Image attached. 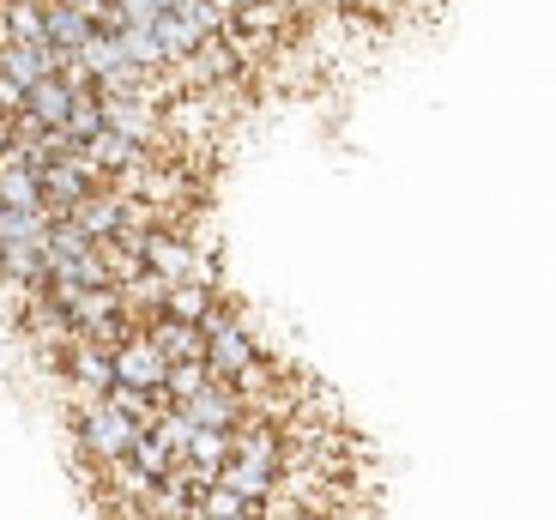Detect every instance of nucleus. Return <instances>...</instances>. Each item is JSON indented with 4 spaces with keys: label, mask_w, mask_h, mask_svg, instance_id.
I'll return each instance as SVG.
<instances>
[{
    "label": "nucleus",
    "mask_w": 556,
    "mask_h": 520,
    "mask_svg": "<svg viewBox=\"0 0 556 520\" xmlns=\"http://www.w3.org/2000/svg\"><path fill=\"white\" fill-rule=\"evenodd\" d=\"M200 339H206L200 364H206V376H212V381H224V388H230L237 376H249V369L266 357V352H261V339L249 333V321H242V315L230 309V303H212L206 321H200Z\"/></svg>",
    "instance_id": "nucleus-1"
},
{
    "label": "nucleus",
    "mask_w": 556,
    "mask_h": 520,
    "mask_svg": "<svg viewBox=\"0 0 556 520\" xmlns=\"http://www.w3.org/2000/svg\"><path fill=\"white\" fill-rule=\"evenodd\" d=\"M134 249H139V267L152 272V279H164V284H212V254L200 249L194 237H181V230L152 225V230H139L134 237Z\"/></svg>",
    "instance_id": "nucleus-2"
},
{
    "label": "nucleus",
    "mask_w": 556,
    "mask_h": 520,
    "mask_svg": "<svg viewBox=\"0 0 556 520\" xmlns=\"http://www.w3.org/2000/svg\"><path fill=\"white\" fill-rule=\"evenodd\" d=\"M73 436H79V454L91 466H115V460H127L134 454V442L146 436L134 418H122V411L110 406V399H91V406H79L73 411Z\"/></svg>",
    "instance_id": "nucleus-3"
},
{
    "label": "nucleus",
    "mask_w": 556,
    "mask_h": 520,
    "mask_svg": "<svg viewBox=\"0 0 556 520\" xmlns=\"http://www.w3.org/2000/svg\"><path fill=\"white\" fill-rule=\"evenodd\" d=\"M37 188H42V212H49V218H67L85 194H98L103 176L91 169V157H85V145H79V152L55 157V164H42L37 169Z\"/></svg>",
    "instance_id": "nucleus-4"
},
{
    "label": "nucleus",
    "mask_w": 556,
    "mask_h": 520,
    "mask_svg": "<svg viewBox=\"0 0 556 520\" xmlns=\"http://www.w3.org/2000/svg\"><path fill=\"white\" fill-rule=\"evenodd\" d=\"M110 369H115V388H127V394H146V399H164L169 364L157 357V345L146 339V327H134V333L115 345V352H110Z\"/></svg>",
    "instance_id": "nucleus-5"
},
{
    "label": "nucleus",
    "mask_w": 556,
    "mask_h": 520,
    "mask_svg": "<svg viewBox=\"0 0 556 520\" xmlns=\"http://www.w3.org/2000/svg\"><path fill=\"white\" fill-rule=\"evenodd\" d=\"M61 376H67V388H73V411L91 406V399H110V388H115L110 345H91V339L73 333V345L61 352Z\"/></svg>",
    "instance_id": "nucleus-6"
},
{
    "label": "nucleus",
    "mask_w": 556,
    "mask_h": 520,
    "mask_svg": "<svg viewBox=\"0 0 556 520\" xmlns=\"http://www.w3.org/2000/svg\"><path fill=\"white\" fill-rule=\"evenodd\" d=\"M67 225L79 230L85 242H122V225H127V194H115V188H98V194H85L79 206L67 212Z\"/></svg>",
    "instance_id": "nucleus-7"
},
{
    "label": "nucleus",
    "mask_w": 556,
    "mask_h": 520,
    "mask_svg": "<svg viewBox=\"0 0 556 520\" xmlns=\"http://www.w3.org/2000/svg\"><path fill=\"white\" fill-rule=\"evenodd\" d=\"M98 103H103V127L110 134H122V140L152 152V140L164 134V110L152 98H98Z\"/></svg>",
    "instance_id": "nucleus-8"
},
{
    "label": "nucleus",
    "mask_w": 556,
    "mask_h": 520,
    "mask_svg": "<svg viewBox=\"0 0 556 520\" xmlns=\"http://www.w3.org/2000/svg\"><path fill=\"white\" fill-rule=\"evenodd\" d=\"M237 79V55H230V42L224 37H206L188 61H176V85L181 91H212V85Z\"/></svg>",
    "instance_id": "nucleus-9"
},
{
    "label": "nucleus",
    "mask_w": 556,
    "mask_h": 520,
    "mask_svg": "<svg viewBox=\"0 0 556 520\" xmlns=\"http://www.w3.org/2000/svg\"><path fill=\"white\" fill-rule=\"evenodd\" d=\"M218 491H230L237 503H249V508H261L266 496L278 491V466L273 460H242V454H230V460L218 466Z\"/></svg>",
    "instance_id": "nucleus-10"
},
{
    "label": "nucleus",
    "mask_w": 556,
    "mask_h": 520,
    "mask_svg": "<svg viewBox=\"0 0 556 520\" xmlns=\"http://www.w3.org/2000/svg\"><path fill=\"white\" fill-rule=\"evenodd\" d=\"M176 411L194 423V430H237L242 423V399H237V388H224V381H206V388Z\"/></svg>",
    "instance_id": "nucleus-11"
},
{
    "label": "nucleus",
    "mask_w": 556,
    "mask_h": 520,
    "mask_svg": "<svg viewBox=\"0 0 556 520\" xmlns=\"http://www.w3.org/2000/svg\"><path fill=\"white\" fill-rule=\"evenodd\" d=\"M146 339L157 345V357H164L169 369L176 364H200V352H206V339H200V327H188V321H146Z\"/></svg>",
    "instance_id": "nucleus-12"
},
{
    "label": "nucleus",
    "mask_w": 556,
    "mask_h": 520,
    "mask_svg": "<svg viewBox=\"0 0 556 520\" xmlns=\"http://www.w3.org/2000/svg\"><path fill=\"white\" fill-rule=\"evenodd\" d=\"M0 206H7V212H42L37 169H30L18 152H7V157H0Z\"/></svg>",
    "instance_id": "nucleus-13"
},
{
    "label": "nucleus",
    "mask_w": 556,
    "mask_h": 520,
    "mask_svg": "<svg viewBox=\"0 0 556 520\" xmlns=\"http://www.w3.org/2000/svg\"><path fill=\"white\" fill-rule=\"evenodd\" d=\"M224 460H230V430H194L176 466H188V472H194L200 484H212V479H218V466H224Z\"/></svg>",
    "instance_id": "nucleus-14"
},
{
    "label": "nucleus",
    "mask_w": 556,
    "mask_h": 520,
    "mask_svg": "<svg viewBox=\"0 0 556 520\" xmlns=\"http://www.w3.org/2000/svg\"><path fill=\"white\" fill-rule=\"evenodd\" d=\"M91 18L85 13H73V7H61V0H49L42 7V37H49V49H61V55H79V42L91 37Z\"/></svg>",
    "instance_id": "nucleus-15"
},
{
    "label": "nucleus",
    "mask_w": 556,
    "mask_h": 520,
    "mask_svg": "<svg viewBox=\"0 0 556 520\" xmlns=\"http://www.w3.org/2000/svg\"><path fill=\"white\" fill-rule=\"evenodd\" d=\"M18 110H25L37 127H55V134H61V122H67V110H73V91L61 79H37L25 91V103H18Z\"/></svg>",
    "instance_id": "nucleus-16"
},
{
    "label": "nucleus",
    "mask_w": 556,
    "mask_h": 520,
    "mask_svg": "<svg viewBox=\"0 0 556 520\" xmlns=\"http://www.w3.org/2000/svg\"><path fill=\"white\" fill-rule=\"evenodd\" d=\"M212 303H218V291H212V284H169V291H164V309H157V315H164V321L200 327Z\"/></svg>",
    "instance_id": "nucleus-17"
},
{
    "label": "nucleus",
    "mask_w": 556,
    "mask_h": 520,
    "mask_svg": "<svg viewBox=\"0 0 556 520\" xmlns=\"http://www.w3.org/2000/svg\"><path fill=\"white\" fill-rule=\"evenodd\" d=\"M61 134H67L73 145L98 140V134H103V103H98V91H79V98H73V110H67V122H61Z\"/></svg>",
    "instance_id": "nucleus-18"
},
{
    "label": "nucleus",
    "mask_w": 556,
    "mask_h": 520,
    "mask_svg": "<svg viewBox=\"0 0 556 520\" xmlns=\"http://www.w3.org/2000/svg\"><path fill=\"white\" fill-rule=\"evenodd\" d=\"M49 212H7L0 206V249H13V242H49Z\"/></svg>",
    "instance_id": "nucleus-19"
},
{
    "label": "nucleus",
    "mask_w": 556,
    "mask_h": 520,
    "mask_svg": "<svg viewBox=\"0 0 556 520\" xmlns=\"http://www.w3.org/2000/svg\"><path fill=\"white\" fill-rule=\"evenodd\" d=\"M206 381H212L206 364H176V369H169V381H164V406H188Z\"/></svg>",
    "instance_id": "nucleus-20"
},
{
    "label": "nucleus",
    "mask_w": 556,
    "mask_h": 520,
    "mask_svg": "<svg viewBox=\"0 0 556 520\" xmlns=\"http://www.w3.org/2000/svg\"><path fill=\"white\" fill-rule=\"evenodd\" d=\"M61 7H73V13H85V18H91V25H98V13H103V7H110V0H61Z\"/></svg>",
    "instance_id": "nucleus-21"
},
{
    "label": "nucleus",
    "mask_w": 556,
    "mask_h": 520,
    "mask_svg": "<svg viewBox=\"0 0 556 520\" xmlns=\"http://www.w3.org/2000/svg\"><path fill=\"white\" fill-rule=\"evenodd\" d=\"M13 152V115H0V157Z\"/></svg>",
    "instance_id": "nucleus-22"
},
{
    "label": "nucleus",
    "mask_w": 556,
    "mask_h": 520,
    "mask_svg": "<svg viewBox=\"0 0 556 520\" xmlns=\"http://www.w3.org/2000/svg\"><path fill=\"white\" fill-rule=\"evenodd\" d=\"M242 520H254V515H242Z\"/></svg>",
    "instance_id": "nucleus-23"
},
{
    "label": "nucleus",
    "mask_w": 556,
    "mask_h": 520,
    "mask_svg": "<svg viewBox=\"0 0 556 520\" xmlns=\"http://www.w3.org/2000/svg\"><path fill=\"white\" fill-rule=\"evenodd\" d=\"M188 520H194V515H188Z\"/></svg>",
    "instance_id": "nucleus-24"
}]
</instances>
